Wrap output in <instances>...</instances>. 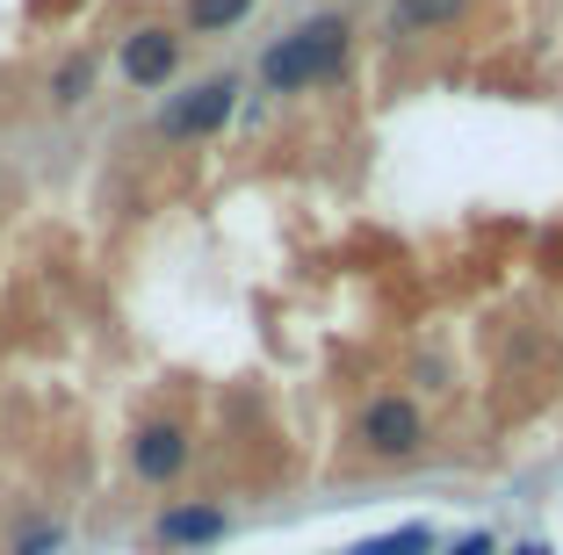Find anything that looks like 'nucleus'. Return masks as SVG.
<instances>
[{"instance_id": "5", "label": "nucleus", "mask_w": 563, "mask_h": 555, "mask_svg": "<svg viewBox=\"0 0 563 555\" xmlns=\"http://www.w3.org/2000/svg\"><path fill=\"white\" fill-rule=\"evenodd\" d=\"M131 469L145 476V484H174V476L188 469V433L181 425H145L131 441Z\"/></svg>"}, {"instance_id": "10", "label": "nucleus", "mask_w": 563, "mask_h": 555, "mask_svg": "<svg viewBox=\"0 0 563 555\" xmlns=\"http://www.w3.org/2000/svg\"><path fill=\"white\" fill-rule=\"evenodd\" d=\"M347 555H433V526H427V520H412V526H398V534L354 541Z\"/></svg>"}, {"instance_id": "12", "label": "nucleus", "mask_w": 563, "mask_h": 555, "mask_svg": "<svg viewBox=\"0 0 563 555\" xmlns=\"http://www.w3.org/2000/svg\"><path fill=\"white\" fill-rule=\"evenodd\" d=\"M448 555H498V548H492V534H463Z\"/></svg>"}, {"instance_id": "13", "label": "nucleus", "mask_w": 563, "mask_h": 555, "mask_svg": "<svg viewBox=\"0 0 563 555\" xmlns=\"http://www.w3.org/2000/svg\"><path fill=\"white\" fill-rule=\"evenodd\" d=\"M514 555H549V548H542V541H520V548H514Z\"/></svg>"}, {"instance_id": "6", "label": "nucleus", "mask_w": 563, "mask_h": 555, "mask_svg": "<svg viewBox=\"0 0 563 555\" xmlns=\"http://www.w3.org/2000/svg\"><path fill=\"white\" fill-rule=\"evenodd\" d=\"M232 534V512L224 506H166L159 512V541L166 548H210V541Z\"/></svg>"}, {"instance_id": "8", "label": "nucleus", "mask_w": 563, "mask_h": 555, "mask_svg": "<svg viewBox=\"0 0 563 555\" xmlns=\"http://www.w3.org/2000/svg\"><path fill=\"white\" fill-rule=\"evenodd\" d=\"M261 0H188V30L196 36H232Z\"/></svg>"}, {"instance_id": "11", "label": "nucleus", "mask_w": 563, "mask_h": 555, "mask_svg": "<svg viewBox=\"0 0 563 555\" xmlns=\"http://www.w3.org/2000/svg\"><path fill=\"white\" fill-rule=\"evenodd\" d=\"M58 548H66V526H58V520H51V526H30V534L15 541V555H58Z\"/></svg>"}, {"instance_id": "4", "label": "nucleus", "mask_w": 563, "mask_h": 555, "mask_svg": "<svg viewBox=\"0 0 563 555\" xmlns=\"http://www.w3.org/2000/svg\"><path fill=\"white\" fill-rule=\"evenodd\" d=\"M117 73L131 87H166L174 73H181V36L159 30V22H145V30H131L117 44Z\"/></svg>"}, {"instance_id": "1", "label": "nucleus", "mask_w": 563, "mask_h": 555, "mask_svg": "<svg viewBox=\"0 0 563 555\" xmlns=\"http://www.w3.org/2000/svg\"><path fill=\"white\" fill-rule=\"evenodd\" d=\"M347 51H354L347 15H311V22H297V30L282 36V44H267L261 80H267V95H311V87L347 73Z\"/></svg>"}, {"instance_id": "2", "label": "nucleus", "mask_w": 563, "mask_h": 555, "mask_svg": "<svg viewBox=\"0 0 563 555\" xmlns=\"http://www.w3.org/2000/svg\"><path fill=\"white\" fill-rule=\"evenodd\" d=\"M232 109H239V80L232 73H210V80L166 95V109L152 115V131H159L166 145H202V137H217L232 123Z\"/></svg>"}, {"instance_id": "3", "label": "nucleus", "mask_w": 563, "mask_h": 555, "mask_svg": "<svg viewBox=\"0 0 563 555\" xmlns=\"http://www.w3.org/2000/svg\"><path fill=\"white\" fill-rule=\"evenodd\" d=\"M354 441L383 462H405V455L427 447V419H419L412 397H376V404H362V419H354Z\"/></svg>"}, {"instance_id": "7", "label": "nucleus", "mask_w": 563, "mask_h": 555, "mask_svg": "<svg viewBox=\"0 0 563 555\" xmlns=\"http://www.w3.org/2000/svg\"><path fill=\"white\" fill-rule=\"evenodd\" d=\"M463 15H470V0H390V8H383L390 36H441Z\"/></svg>"}, {"instance_id": "9", "label": "nucleus", "mask_w": 563, "mask_h": 555, "mask_svg": "<svg viewBox=\"0 0 563 555\" xmlns=\"http://www.w3.org/2000/svg\"><path fill=\"white\" fill-rule=\"evenodd\" d=\"M95 58H87V51H80V58H66V66H58V73H51V101H58V109H80V101L87 95H95Z\"/></svg>"}]
</instances>
